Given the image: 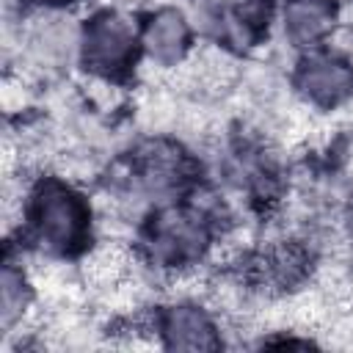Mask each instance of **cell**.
Here are the masks:
<instances>
[{
	"label": "cell",
	"instance_id": "ba28073f",
	"mask_svg": "<svg viewBox=\"0 0 353 353\" xmlns=\"http://www.w3.org/2000/svg\"><path fill=\"white\" fill-rule=\"evenodd\" d=\"M28 306V287L22 281V273L6 265L3 270V287H0V309H3V325L11 328Z\"/></svg>",
	"mask_w": 353,
	"mask_h": 353
},
{
	"label": "cell",
	"instance_id": "9c48e42d",
	"mask_svg": "<svg viewBox=\"0 0 353 353\" xmlns=\"http://www.w3.org/2000/svg\"><path fill=\"white\" fill-rule=\"evenodd\" d=\"M41 3H58V0H41Z\"/></svg>",
	"mask_w": 353,
	"mask_h": 353
},
{
	"label": "cell",
	"instance_id": "277c9868",
	"mask_svg": "<svg viewBox=\"0 0 353 353\" xmlns=\"http://www.w3.org/2000/svg\"><path fill=\"white\" fill-rule=\"evenodd\" d=\"M298 85L312 102L336 105L353 91V72L347 69V63H342L336 58L314 55L301 66Z\"/></svg>",
	"mask_w": 353,
	"mask_h": 353
},
{
	"label": "cell",
	"instance_id": "7a4b0ae2",
	"mask_svg": "<svg viewBox=\"0 0 353 353\" xmlns=\"http://www.w3.org/2000/svg\"><path fill=\"white\" fill-rule=\"evenodd\" d=\"M83 58L94 72L110 74L130 63L135 50V33L119 14H99L83 30Z\"/></svg>",
	"mask_w": 353,
	"mask_h": 353
},
{
	"label": "cell",
	"instance_id": "52a82bcc",
	"mask_svg": "<svg viewBox=\"0 0 353 353\" xmlns=\"http://www.w3.org/2000/svg\"><path fill=\"white\" fill-rule=\"evenodd\" d=\"M334 19V0H290L284 6L287 36L298 44L317 41Z\"/></svg>",
	"mask_w": 353,
	"mask_h": 353
},
{
	"label": "cell",
	"instance_id": "5b68a950",
	"mask_svg": "<svg viewBox=\"0 0 353 353\" xmlns=\"http://www.w3.org/2000/svg\"><path fill=\"white\" fill-rule=\"evenodd\" d=\"M163 336L179 350H210L218 347L215 325L199 306H171L163 317Z\"/></svg>",
	"mask_w": 353,
	"mask_h": 353
},
{
	"label": "cell",
	"instance_id": "6da1fadb",
	"mask_svg": "<svg viewBox=\"0 0 353 353\" xmlns=\"http://www.w3.org/2000/svg\"><path fill=\"white\" fill-rule=\"evenodd\" d=\"M85 204L61 182H47L33 196V226L50 251L72 248L85 232Z\"/></svg>",
	"mask_w": 353,
	"mask_h": 353
},
{
	"label": "cell",
	"instance_id": "3957f363",
	"mask_svg": "<svg viewBox=\"0 0 353 353\" xmlns=\"http://www.w3.org/2000/svg\"><path fill=\"white\" fill-rule=\"evenodd\" d=\"M152 254L163 262H185L207 245V223L193 210H165L152 223Z\"/></svg>",
	"mask_w": 353,
	"mask_h": 353
},
{
	"label": "cell",
	"instance_id": "8992f818",
	"mask_svg": "<svg viewBox=\"0 0 353 353\" xmlns=\"http://www.w3.org/2000/svg\"><path fill=\"white\" fill-rule=\"evenodd\" d=\"M143 44H146V52L157 63H163V66L176 63L188 47V25H185L182 14H176V11L154 14L152 22L146 25Z\"/></svg>",
	"mask_w": 353,
	"mask_h": 353
}]
</instances>
